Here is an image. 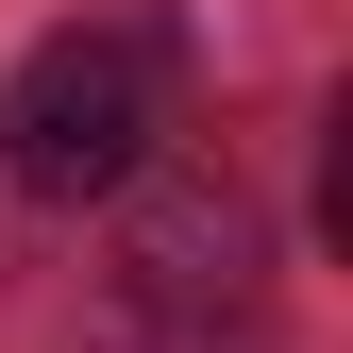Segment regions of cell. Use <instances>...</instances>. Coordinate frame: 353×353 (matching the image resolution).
<instances>
[{
    "mask_svg": "<svg viewBox=\"0 0 353 353\" xmlns=\"http://www.w3.org/2000/svg\"><path fill=\"white\" fill-rule=\"evenodd\" d=\"M168 68H185V34L168 17H84L51 51L17 68V101H0V152H17L34 202H118L168 135Z\"/></svg>",
    "mask_w": 353,
    "mask_h": 353,
    "instance_id": "cell-1",
    "label": "cell"
},
{
    "mask_svg": "<svg viewBox=\"0 0 353 353\" xmlns=\"http://www.w3.org/2000/svg\"><path fill=\"white\" fill-rule=\"evenodd\" d=\"M118 270H135L152 320H236V303H252V202L236 185H152Z\"/></svg>",
    "mask_w": 353,
    "mask_h": 353,
    "instance_id": "cell-2",
    "label": "cell"
}]
</instances>
